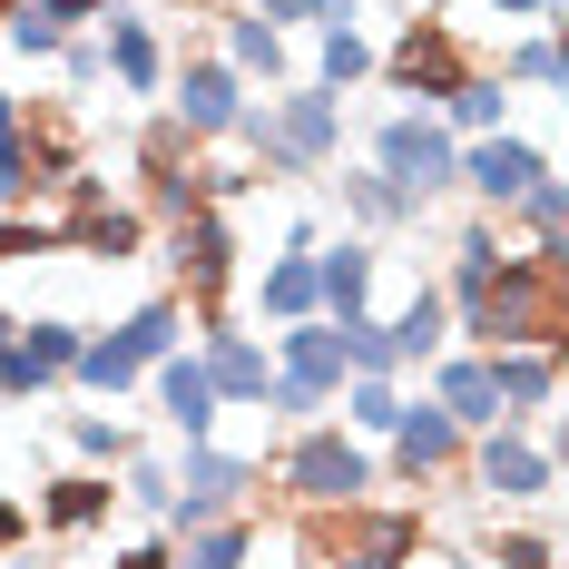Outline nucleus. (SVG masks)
<instances>
[{"label": "nucleus", "instance_id": "f257e3e1", "mask_svg": "<svg viewBox=\"0 0 569 569\" xmlns=\"http://www.w3.org/2000/svg\"><path fill=\"white\" fill-rule=\"evenodd\" d=\"M569 335V256H530L511 246L481 295H461L452 305V343L461 353H491V343H540V353H560Z\"/></svg>", "mask_w": 569, "mask_h": 569}, {"label": "nucleus", "instance_id": "f03ea898", "mask_svg": "<svg viewBox=\"0 0 569 569\" xmlns=\"http://www.w3.org/2000/svg\"><path fill=\"white\" fill-rule=\"evenodd\" d=\"M266 481H276L284 520H315V511H353L383 491V461L373 442H353L343 422H305V432H276L266 442Z\"/></svg>", "mask_w": 569, "mask_h": 569}, {"label": "nucleus", "instance_id": "7ed1b4c3", "mask_svg": "<svg viewBox=\"0 0 569 569\" xmlns=\"http://www.w3.org/2000/svg\"><path fill=\"white\" fill-rule=\"evenodd\" d=\"M236 148L256 158V177H325L343 158V99L315 79H284L276 99H246Z\"/></svg>", "mask_w": 569, "mask_h": 569}, {"label": "nucleus", "instance_id": "20e7f679", "mask_svg": "<svg viewBox=\"0 0 569 569\" xmlns=\"http://www.w3.org/2000/svg\"><path fill=\"white\" fill-rule=\"evenodd\" d=\"M373 69H383V89H393V99H412V109H442L461 79H471V69H491V59L471 50V20L432 0V10H412V20H402L393 50H373Z\"/></svg>", "mask_w": 569, "mask_h": 569}, {"label": "nucleus", "instance_id": "39448f33", "mask_svg": "<svg viewBox=\"0 0 569 569\" xmlns=\"http://www.w3.org/2000/svg\"><path fill=\"white\" fill-rule=\"evenodd\" d=\"M158 246H168V295L187 305V325H227V295H236V217L227 207H197V217H177V227H158Z\"/></svg>", "mask_w": 569, "mask_h": 569}, {"label": "nucleus", "instance_id": "423d86ee", "mask_svg": "<svg viewBox=\"0 0 569 569\" xmlns=\"http://www.w3.org/2000/svg\"><path fill=\"white\" fill-rule=\"evenodd\" d=\"M373 461H383V481H402L412 501H422V491H471V481H461L471 432H461V422H452L432 393H422V383L402 393V422L383 432V452H373Z\"/></svg>", "mask_w": 569, "mask_h": 569}, {"label": "nucleus", "instance_id": "0eeeda50", "mask_svg": "<svg viewBox=\"0 0 569 569\" xmlns=\"http://www.w3.org/2000/svg\"><path fill=\"white\" fill-rule=\"evenodd\" d=\"M177 501H168V540L177 530H207L227 511H256L266 491V452H236V442H177Z\"/></svg>", "mask_w": 569, "mask_h": 569}, {"label": "nucleus", "instance_id": "6e6552de", "mask_svg": "<svg viewBox=\"0 0 569 569\" xmlns=\"http://www.w3.org/2000/svg\"><path fill=\"white\" fill-rule=\"evenodd\" d=\"M461 481L481 491V511H550V491H560V452L530 442L520 422H491V432H471Z\"/></svg>", "mask_w": 569, "mask_h": 569}, {"label": "nucleus", "instance_id": "1a4fd4ad", "mask_svg": "<svg viewBox=\"0 0 569 569\" xmlns=\"http://www.w3.org/2000/svg\"><path fill=\"white\" fill-rule=\"evenodd\" d=\"M373 177H393L412 207H432V197L461 187V138L432 109H393V118H373Z\"/></svg>", "mask_w": 569, "mask_h": 569}, {"label": "nucleus", "instance_id": "9d476101", "mask_svg": "<svg viewBox=\"0 0 569 569\" xmlns=\"http://www.w3.org/2000/svg\"><path fill=\"white\" fill-rule=\"evenodd\" d=\"M148 217L128 207V197H109V177H69L59 187V256H89V266H128V256H148Z\"/></svg>", "mask_w": 569, "mask_h": 569}, {"label": "nucleus", "instance_id": "9b49d317", "mask_svg": "<svg viewBox=\"0 0 569 569\" xmlns=\"http://www.w3.org/2000/svg\"><path fill=\"white\" fill-rule=\"evenodd\" d=\"M481 373H491L501 422H520L530 442H550V422H560V353H540V343H491Z\"/></svg>", "mask_w": 569, "mask_h": 569}, {"label": "nucleus", "instance_id": "f8f14e48", "mask_svg": "<svg viewBox=\"0 0 569 569\" xmlns=\"http://www.w3.org/2000/svg\"><path fill=\"white\" fill-rule=\"evenodd\" d=\"M168 118L197 148H217V138H236V118H246V79H236L227 59H168Z\"/></svg>", "mask_w": 569, "mask_h": 569}, {"label": "nucleus", "instance_id": "ddd939ff", "mask_svg": "<svg viewBox=\"0 0 569 569\" xmlns=\"http://www.w3.org/2000/svg\"><path fill=\"white\" fill-rule=\"evenodd\" d=\"M99 69H109L128 99H158V89H168V40H158V20L109 0V10H99Z\"/></svg>", "mask_w": 569, "mask_h": 569}, {"label": "nucleus", "instance_id": "4468645a", "mask_svg": "<svg viewBox=\"0 0 569 569\" xmlns=\"http://www.w3.org/2000/svg\"><path fill=\"white\" fill-rule=\"evenodd\" d=\"M530 177H550V148H530V138H461V187L481 197V217H511V197Z\"/></svg>", "mask_w": 569, "mask_h": 569}, {"label": "nucleus", "instance_id": "2eb2a0df", "mask_svg": "<svg viewBox=\"0 0 569 569\" xmlns=\"http://www.w3.org/2000/svg\"><path fill=\"white\" fill-rule=\"evenodd\" d=\"M373 284H383V246H373V236H335V246H315V315H325V325L373 315Z\"/></svg>", "mask_w": 569, "mask_h": 569}, {"label": "nucleus", "instance_id": "dca6fc26", "mask_svg": "<svg viewBox=\"0 0 569 569\" xmlns=\"http://www.w3.org/2000/svg\"><path fill=\"white\" fill-rule=\"evenodd\" d=\"M138 393L158 402V422H168L177 442H217V432H227V402L207 393L197 353H168V363H148V383H138Z\"/></svg>", "mask_w": 569, "mask_h": 569}, {"label": "nucleus", "instance_id": "f3484780", "mask_svg": "<svg viewBox=\"0 0 569 569\" xmlns=\"http://www.w3.org/2000/svg\"><path fill=\"white\" fill-rule=\"evenodd\" d=\"M197 373H207V393L227 402V412H256L266 373H276V353H266L256 335H236V325H197Z\"/></svg>", "mask_w": 569, "mask_h": 569}, {"label": "nucleus", "instance_id": "a211bd4d", "mask_svg": "<svg viewBox=\"0 0 569 569\" xmlns=\"http://www.w3.org/2000/svg\"><path fill=\"white\" fill-rule=\"evenodd\" d=\"M461 569H560V530H550V511H530V520L520 511H481Z\"/></svg>", "mask_w": 569, "mask_h": 569}, {"label": "nucleus", "instance_id": "6ab92c4d", "mask_svg": "<svg viewBox=\"0 0 569 569\" xmlns=\"http://www.w3.org/2000/svg\"><path fill=\"white\" fill-rule=\"evenodd\" d=\"M109 511H118V471H50V481H40V501H30V530L79 540V530H99Z\"/></svg>", "mask_w": 569, "mask_h": 569}, {"label": "nucleus", "instance_id": "aec40b11", "mask_svg": "<svg viewBox=\"0 0 569 569\" xmlns=\"http://www.w3.org/2000/svg\"><path fill=\"white\" fill-rule=\"evenodd\" d=\"M266 353H276V373L315 383L325 402L343 393V325H325V315H305V325H276V335H266Z\"/></svg>", "mask_w": 569, "mask_h": 569}, {"label": "nucleus", "instance_id": "412c9836", "mask_svg": "<svg viewBox=\"0 0 569 569\" xmlns=\"http://www.w3.org/2000/svg\"><path fill=\"white\" fill-rule=\"evenodd\" d=\"M422 393L442 402L461 432H491V422H501V402H491V373H481V353H461V343H442V353L422 363Z\"/></svg>", "mask_w": 569, "mask_h": 569}, {"label": "nucleus", "instance_id": "4be33fe9", "mask_svg": "<svg viewBox=\"0 0 569 569\" xmlns=\"http://www.w3.org/2000/svg\"><path fill=\"white\" fill-rule=\"evenodd\" d=\"M353 79H373V40H363V10L353 0H325V20H315V89H353Z\"/></svg>", "mask_w": 569, "mask_h": 569}, {"label": "nucleus", "instance_id": "5701e85b", "mask_svg": "<svg viewBox=\"0 0 569 569\" xmlns=\"http://www.w3.org/2000/svg\"><path fill=\"white\" fill-rule=\"evenodd\" d=\"M335 207H343V236H393V227L422 217L393 177H373V168H343V177H335Z\"/></svg>", "mask_w": 569, "mask_h": 569}, {"label": "nucleus", "instance_id": "b1692460", "mask_svg": "<svg viewBox=\"0 0 569 569\" xmlns=\"http://www.w3.org/2000/svg\"><path fill=\"white\" fill-rule=\"evenodd\" d=\"M511 99H520V89L501 79V69H471V79H461L432 118H442L452 138H501V128H511Z\"/></svg>", "mask_w": 569, "mask_h": 569}, {"label": "nucleus", "instance_id": "393cba45", "mask_svg": "<svg viewBox=\"0 0 569 569\" xmlns=\"http://www.w3.org/2000/svg\"><path fill=\"white\" fill-rule=\"evenodd\" d=\"M217 59H227L236 79H266V89H284V79H295V50H284V30H266L256 10H236V20H227Z\"/></svg>", "mask_w": 569, "mask_h": 569}, {"label": "nucleus", "instance_id": "a878e982", "mask_svg": "<svg viewBox=\"0 0 569 569\" xmlns=\"http://www.w3.org/2000/svg\"><path fill=\"white\" fill-rule=\"evenodd\" d=\"M383 335H393L402 373H412V363H432V353L452 343V305H442V284H412V295H402V315H383Z\"/></svg>", "mask_w": 569, "mask_h": 569}, {"label": "nucleus", "instance_id": "bb28decb", "mask_svg": "<svg viewBox=\"0 0 569 569\" xmlns=\"http://www.w3.org/2000/svg\"><path fill=\"white\" fill-rule=\"evenodd\" d=\"M69 383H79V393H99V402H128L138 383H148V363H138L118 335H89V343H79V363H69Z\"/></svg>", "mask_w": 569, "mask_h": 569}, {"label": "nucleus", "instance_id": "cd10ccee", "mask_svg": "<svg viewBox=\"0 0 569 569\" xmlns=\"http://www.w3.org/2000/svg\"><path fill=\"white\" fill-rule=\"evenodd\" d=\"M511 217H520V236H530V256H569V187H560V168L530 177V187L511 197Z\"/></svg>", "mask_w": 569, "mask_h": 569}, {"label": "nucleus", "instance_id": "c85d7f7f", "mask_svg": "<svg viewBox=\"0 0 569 569\" xmlns=\"http://www.w3.org/2000/svg\"><path fill=\"white\" fill-rule=\"evenodd\" d=\"M402 393H412V383H383V373H343V432H353V442H383V432H393L402 422Z\"/></svg>", "mask_w": 569, "mask_h": 569}, {"label": "nucleus", "instance_id": "c756f323", "mask_svg": "<svg viewBox=\"0 0 569 569\" xmlns=\"http://www.w3.org/2000/svg\"><path fill=\"white\" fill-rule=\"evenodd\" d=\"M256 315H266V325H305V315H315V256H266Z\"/></svg>", "mask_w": 569, "mask_h": 569}, {"label": "nucleus", "instance_id": "7c9ffc66", "mask_svg": "<svg viewBox=\"0 0 569 569\" xmlns=\"http://www.w3.org/2000/svg\"><path fill=\"white\" fill-rule=\"evenodd\" d=\"M246 540H256V511H227L207 530H177L168 550H177V569H246Z\"/></svg>", "mask_w": 569, "mask_h": 569}, {"label": "nucleus", "instance_id": "2f4dec72", "mask_svg": "<svg viewBox=\"0 0 569 569\" xmlns=\"http://www.w3.org/2000/svg\"><path fill=\"white\" fill-rule=\"evenodd\" d=\"M118 343H128V353H138V363H168L177 343H187V305H177V295H148V305H138V315H128V325H109Z\"/></svg>", "mask_w": 569, "mask_h": 569}, {"label": "nucleus", "instance_id": "473e14b6", "mask_svg": "<svg viewBox=\"0 0 569 569\" xmlns=\"http://www.w3.org/2000/svg\"><path fill=\"white\" fill-rule=\"evenodd\" d=\"M491 69H501L511 89H530V99H560V40H550V30H520Z\"/></svg>", "mask_w": 569, "mask_h": 569}, {"label": "nucleus", "instance_id": "72a5a7b5", "mask_svg": "<svg viewBox=\"0 0 569 569\" xmlns=\"http://www.w3.org/2000/svg\"><path fill=\"white\" fill-rule=\"evenodd\" d=\"M69 452H79V471H118V461L138 452V422H118V412H69Z\"/></svg>", "mask_w": 569, "mask_h": 569}, {"label": "nucleus", "instance_id": "f704fd0d", "mask_svg": "<svg viewBox=\"0 0 569 569\" xmlns=\"http://www.w3.org/2000/svg\"><path fill=\"white\" fill-rule=\"evenodd\" d=\"M118 501H128V511H148V520H168V501H177L168 452H148V442H138V452L118 461Z\"/></svg>", "mask_w": 569, "mask_h": 569}, {"label": "nucleus", "instance_id": "c9c22d12", "mask_svg": "<svg viewBox=\"0 0 569 569\" xmlns=\"http://www.w3.org/2000/svg\"><path fill=\"white\" fill-rule=\"evenodd\" d=\"M187 168H197V138H187V128L158 109L148 128H138V187H158V177H187Z\"/></svg>", "mask_w": 569, "mask_h": 569}, {"label": "nucleus", "instance_id": "e433bc0d", "mask_svg": "<svg viewBox=\"0 0 569 569\" xmlns=\"http://www.w3.org/2000/svg\"><path fill=\"white\" fill-rule=\"evenodd\" d=\"M59 256V207H0V266Z\"/></svg>", "mask_w": 569, "mask_h": 569}, {"label": "nucleus", "instance_id": "4c0bfd02", "mask_svg": "<svg viewBox=\"0 0 569 569\" xmlns=\"http://www.w3.org/2000/svg\"><path fill=\"white\" fill-rule=\"evenodd\" d=\"M343 373H383V383H402V353H393V335H383V315H353V325H343Z\"/></svg>", "mask_w": 569, "mask_h": 569}, {"label": "nucleus", "instance_id": "58836bf2", "mask_svg": "<svg viewBox=\"0 0 569 569\" xmlns=\"http://www.w3.org/2000/svg\"><path fill=\"white\" fill-rule=\"evenodd\" d=\"M246 569H305V530H295V520H256Z\"/></svg>", "mask_w": 569, "mask_h": 569}, {"label": "nucleus", "instance_id": "ea45409f", "mask_svg": "<svg viewBox=\"0 0 569 569\" xmlns=\"http://www.w3.org/2000/svg\"><path fill=\"white\" fill-rule=\"evenodd\" d=\"M0 40H10V59H59V40H69V30H50L40 10H20V20H0Z\"/></svg>", "mask_w": 569, "mask_h": 569}, {"label": "nucleus", "instance_id": "a19ab883", "mask_svg": "<svg viewBox=\"0 0 569 569\" xmlns=\"http://www.w3.org/2000/svg\"><path fill=\"white\" fill-rule=\"evenodd\" d=\"M59 79H69V89H99V79H109V69H99V30H69V40H59Z\"/></svg>", "mask_w": 569, "mask_h": 569}, {"label": "nucleus", "instance_id": "79ce46f5", "mask_svg": "<svg viewBox=\"0 0 569 569\" xmlns=\"http://www.w3.org/2000/svg\"><path fill=\"white\" fill-rule=\"evenodd\" d=\"M246 10H256L266 30H315V20H325V0H246Z\"/></svg>", "mask_w": 569, "mask_h": 569}, {"label": "nucleus", "instance_id": "37998d69", "mask_svg": "<svg viewBox=\"0 0 569 569\" xmlns=\"http://www.w3.org/2000/svg\"><path fill=\"white\" fill-rule=\"evenodd\" d=\"M30 10H40L50 30H99V10H109V0H30Z\"/></svg>", "mask_w": 569, "mask_h": 569}, {"label": "nucleus", "instance_id": "c03bdc74", "mask_svg": "<svg viewBox=\"0 0 569 569\" xmlns=\"http://www.w3.org/2000/svg\"><path fill=\"white\" fill-rule=\"evenodd\" d=\"M481 10H491V20H530V30H550V20H560V0H481Z\"/></svg>", "mask_w": 569, "mask_h": 569}, {"label": "nucleus", "instance_id": "a18cd8bd", "mask_svg": "<svg viewBox=\"0 0 569 569\" xmlns=\"http://www.w3.org/2000/svg\"><path fill=\"white\" fill-rule=\"evenodd\" d=\"M109 569H177V550H168V540H128Z\"/></svg>", "mask_w": 569, "mask_h": 569}, {"label": "nucleus", "instance_id": "49530a36", "mask_svg": "<svg viewBox=\"0 0 569 569\" xmlns=\"http://www.w3.org/2000/svg\"><path fill=\"white\" fill-rule=\"evenodd\" d=\"M20 540H30V501H10V491H0V560H10Z\"/></svg>", "mask_w": 569, "mask_h": 569}, {"label": "nucleus", "instance_id": "de8ad7c7", "mask_svg": "<svg viewBox=\"0 0 569 569\" xmlns=\"http://www.w3.org/2000/svg\"><path fill=\"white\" fill-rule=\"evenodd\" d=\"M402 569H461V560H452V550H432V540H422V550H412Z\"/></svg>", "mask_w": 569, "mask_h": 569}, {"label": "nucleus", "instance_id": "09e8293b", "mask_svg": "<svg viewBox=\"0 0 569 569\" xmlns=\"http://www.w3.org/2000/svg\"><path fill=\"white\" fill-rule=\"evenodd\" d=\"M10 343H20V315H10V305H0V353H10Z\"/></svg>", "mask_w": 569, "mask_h": 569}, {"label": "nucleus", "instance_id": "8fccbe9b", "mask_svg": "<svg viewBox=\"0 0 569 569\" xmlns=\"http://www.w3.org/2000/svg\"><path fill=\"white\" fill-rule=\"evenodd\" d=\"M10 128H20V99H10V89H0V138H10Z\"/></svg>", "mask_w": 569, "mask_h": 569}, {"label": "nucleus", "instance_id": "3c124183", "mask_svg": "<svg viewBox=\"0 0 569 569\" xmlns=\"http://www.w3.org/2000/svg\"><path fill=\"white\" fill-rule=\"evenodd\" d=\"M20 10H30V0H0V20H20Z\"/></svg>", "mask_w": 569, "mask_h": 569}]
</instances>
